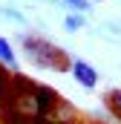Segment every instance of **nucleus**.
<instances>
[{
	"label": "nucleus",
	"mask_w": 121,
	"mask_h": 124,
	"mask_svg": "<svg viewBox=\"0 0 121 124\" xmlns=\"http://www.w3.org/2000/svg\"><path fill=\"white\" fill-rule=\"evenodd\" d=\"M23 52L29 55V61L40 69H55V72H63L69 69L72 61L66 58V52L58 49L55 43H49L46 38H38V35H26L23 38Z\"/></svg>",
	"instance_id": "f257e3e1"
},
{
	"label": "nucleus",
	"mask_w": 121,
	"mask_h": 124,
	"mask_svg": "<svg viewBox=\"0 0 121 124\" xmlns=\"http://www.w3.org/2000/svg\"><path fill=\"white\" fill-rule=\"evenodd\" d=\"M69 69H72L75 81H78L84 90H95V87H98V72H95L87 61H81V58H78V61H72V66H69Z\"/></svg>",
	"instance_id": "f03ea898"
},
{
	"label": "nucleus",
	"mask_w": 121,
	"mask_h": 124,
	"mask_svg": "<svg viewBox=\"0 0 121 124\" xmlns=\"http://www.w3.org/2000/svg\"><path fill=\"white\" fill-rule=\"evenodd\" d=\"M9 95H12V75L3 69V63H0V113L6 110V104H9Z\"/></svg>",
	"instance_id": "7ed1b4c3"
},
{
	"label": "nucleus",
	"mask_w": 121,
	"mask_h": 124,
	"mask_svg": "<svg viewBox=\"0 0 121 124\" xmlns=\"http://www.w3.org/2000/svg\"><path fill=\"white\" fill-rule=\"evenodd\" d=\"M0 63H6V66L17 69V58H15V49H12V43H9L6 38H0Z\"/></svg>",
	"instance_id": "20e7f679"
},
{
	"label": "nucleus",
	"mask_w": 121,
	"mask_h": 124,
	"mask_svg": "<svg viewBox=\"0 0 121 124\" xmlns=\"http://www.w3.org/2000/svg\"><path fill=\"white\" fill-rule=\"evenodd\" d=\"M104 101H107L110 113H113V116L121 121V90H113V93H107V98H104Z\"/></svg>",
	"instance_id": "39448f33"
},
{
	"label": "nucleus",
	"mask_w": 121,
	"mask_h": 124,
	"mask_svg": "<svg viewBox=\"0 0 121 124\" xmlns=\"http://www.w3.org/2000/svg\"><path fill=\"white\" fill-rule=\"evenodd\" d=\"M63 26H66V32H78V29H84V17L81 15H69L63 20Z\"/></svg>",
	"instance_id": "423d86ee"
},
{
	"label": "nucleus",
	"mask_w": 121,
	"mask_h": 124,
	"mask_svg": "<svg viewBox=\"0 0 121 124\" xmlns=\"http://www.w3.org/2000/svg\"><path fill=\"white\" fill-rule=\"evenodd\" d=\"M60 3H63V6H69V9H75V12H84V9L90 6L87 0H60Z\"/></svg>",
	"instance_id": "0eeeda50"
},
{
	"label": "nucleus",
	"mask_w": 121,
	"mask_h": 124,
	"mask_svg": "<svg viewBox=\"0 0 121 124\" xmlns=\"http://www.w3.org/2000/svg\"><path fill=\"white\" fill-rule=\"evenodd\" d=\"M32 124H72V121H55V118H38V121Z\"/></svg>",
	"instance_id": "6e6552de"
},
{
	"label": "nucleus",
	"mask_w": 121,
	"mask_h": 124,
	"mask_svg": "<svg viewBox=\"0 0 121 124\" xmlns=\"http://www.w3.org/2000/svg\"><path fill=\"white\" fill-rule=\"evenodd\" d=\"M92 3H98V0H92Z\"/></svg>",
	"instance_id": "1a4fd4ad"
}]
</instances>
